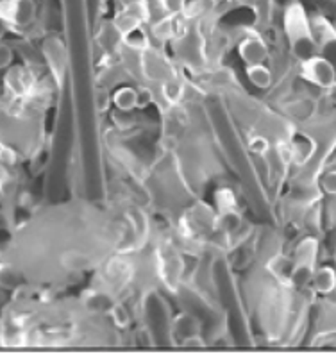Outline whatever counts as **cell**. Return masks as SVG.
Segmentation results:
<instances>
[{"instance_id":"obj_18","label":"cell","mask_w":336,"mask_h":354,"mask_svg":"<svg viewBox=\"0 0 336 354\" xmlns=\"http://www.w3.org/2000/svg\"><path fill=\"white\" fill-rule=\"evenodd\" d=\"M152 97H151V91L149 90H140L138 91V108H145L147 104L151 102Z\"/></svg>"},{"instance_id":"obj_5","label":"cell","mask_w":336,"mask_h":354,"mask_svg":"<svg viewBox=\"0 0 336 354\" xmlns=\"http://www.w3.org/2000/svg\"><path fill=\"white\" fill-rule=\"evenodd\" d=\"M293 267H295V261L285 254H274L267 261L268 272L276 277V279H279L281 283H290Z\"/></svg>"},{"instance_id":"obj_3","label":"cell","mask_w":336,"mask_h":354,"mask_svg":"<svg viewBox=\"0 0 336 354\" xmlns=\"http://www.w3.org/2000/svg\"><path fill=\"white\" fill-rule=\"evenodd\" d=\"M35 15V0H0V20L11 26H29Z\"/></svg>"},{"instance_id":"obj_19","label":"cell","mask_w":336,"mask_h":354,"mask_svg":"<svg viewBox=\"0 0 336 354\" xmlns=\"http://www.w3.org/2000/svg\"><path fill=\"white\" fill-rule=\"evenodd\" d=\"M328 91H329V99H331V102L336 104V82L331 88H328Z\"/></svg>"},{"instance_id":"obj_7","label":"cell","mask_w":336,"mask_h":354,"mask_svg":"<svg viewBox=\"0 0 336 354\" xmlns=\"http://www.w3.org/2000/svg\"><path fill=\"white\" fill-rule=\"evenodd\" d=\"M247 79L259 90H267L272 86L274 75H272V70L263 63H254V65H247Z\"/></svg>"},{"instance_id":"obj_16","label":"cell","mask_w":336,"mask_h":354,"mask_svg":"<svg viewBox=\"0 0 336 354\" xmlns=\"http://www.w3.org/2000/svg\"><path fill=\"white\" fill-rule=\"evenodd\" d=\"M13 63V50L8 45L0 44V68H8Z\"/></svg>"},{"instance_id":"obj_13","label":"cell","mask_w":336,"mask_h":354,"mask_svg":"<svg viewBox=\"0 0 336 354\" xmlns=\"http://www.w3.org/2000/svg\"><path fill=\"white\" fill-rule=\"evenodd\" d=\"M249 149L250 152L261 156L265 152L270 151V142L265 136H250L249 138Z\"/></svg>"},{"instance_id":"obj_11","label":"cell","mask_w":336,"mask_h":354,"mask_svg":"<svg viewBox=\"0 0 336 354\" xmlns=\"http://www.w3.org/2000/svg\"><path fill=\"white\" fill-rule=\"evenodd\" d=\"M183 93H185V88L179 81H167L163 84V97L167 102L177 104L183 99Z\"/></svg>"},{"instance_id":"obj_14","label":"cell","mask_w":336,"mask_h":354,"mask_svg":"<svg viewBox=\"0 0 336 354\" xmlns=\"http://www.w3.org/2000/svg\"><path fill=\"white\" fill-rule=\"evenodd\" d=\"M320 186L322 190L329 195H336V170H329L320 179Z\"/></svg>"},{"instance_id":"obj_4","label":"cell","mask_w":336,"mask_h":354,"mask_svg":"<svg viewBox=\"0 0 336 354\" xmlns=\"http://www.w3.org/2000/svg\"><path fill=\"white\" fill-rule=\"evenodd\" d=\"M238 56L243 59L245 65L263 63L268 56V47L259 36H245L238 44Z\"/></svg>"},{"instance_id":"obj_15","label":"cell","mask_w":336,"mask_h":354,"mask_svg":"<svg viewBox=\"0 0 336 354\" xmlns=\"http://www.w3.org/2000/svg\"><path fill=\"white\" fill-rule=\"evenodd\" d=\"M17 281V274L11 270L9 265H0V285L13 286Z\"/></svg>"},{"instance_id":"obj_12","label":"cell","mask_w":336,"mask_h":354,"mask_svg":"<svg viewBox=\"0 0 336 354\" xmlns=\"http://www.w3.org/2000/svg\"><path fill=\"white\" fill-rule=\"evenodd\" d=\"M109 315H111V320L118 326V328H127V326H129V311H127V308L122 306V304H113L111 310H109Z\"/></svg>"},{"instance_id":"obj_6","label":"cell","mask_w":336,"mask_h":354,"mask_svg":"<svg viewBox=\"0 0 336 354\" xmlns=\"http://www.w3.org/2000/svg\"><path fill=\"white\" fill-rule=\"evenodd\" d=\"M313 286L320 294H331L336 290V270L333 267H320L313 270Z\"/></svg>"},{"instance_id":"obj_17","label":"cell","mask_w":336,"mask_h":354,"mask_svg":"<svg viewBox=\"0 0 336 354\" xmlns=\"http://www.w3.org/2000/svg\"><path fill=\"white\" fill-rule=\"evenodd\" d=\"M109 102H111V97H109L106 91H99V95H97V108H99L100 111H104V109L108 108Z\"/></svg>"},{"instance_id":"obj_1","label":"cell","mask_w":336,"mask_h":354,"mask_svg":"<svg viewBox=\"0 0 336 354\" xmlns=\"http://www.w3.org/2000/svg\"><path fill=\"white\" fill-rule=\"evenodd\" d=\"M283 27L285 35L290 41V47L295 54L302 56L304 59L313 56L315 50V36L311 30V20L308 18L306 9L299 0L288 2L283 13Z\"/></svg>"},{"instance_id":"obj_2","label":"cell","mask_w":336,"mask_h":354,"mask_svg":"<svg viewBox=\"0 0 336 354\" xmlns=\"http://www.w3.org/2000/svg\"><path fill=\"white\" fill-rule=\"evenodd\" d=\"M302 77L315 86L328 90L336 82V70L326 57L310 56L302 59Z\"/></svg>"},{"instance_id":"obj_9","label":"cell","mask_w":336,"mask_h":354,"mask_svg":"<svg viewBox=\"0 0 336 354\" xmlns=\"http://www.w3.org/2000/svg\"><path fill=\"white\" fill-rule=\"evenodd\" d=\"M315 258H317V240L313 238H306V240H302L301 243L295 249V263L301 265H311L313 267Z\"/></svg>"},{"instance_id":"obj_10","label":"cell","mask_w":336,"mask_h":354,"mask_svg":"<svg viewBox=\"0 0 336 354\" xmlns=\"http://www.w3.org/2000/svg\"><path fill=\"white\" fill-rule=\"evenodd\" d=\"M61 263H63V267L70 268V270H86V268L91 267L93 261H91V256L84 254V252L70 251L61 256Z\"/></svg>"},{"instance_id":"obj_8","label":"cell","mask_w":336,"mask_h":354,"mask_svg":"<svg viewBox=\"0 0 336 354\" xmlns=\"http://www.w3.org/2000/svg\"><path fill=\"white\" fill-rule=\"evenodd\" d=\"M113 104L117 106L120 111H133L138 108V90L131 86H122L113 93Z\"/></svg>"}]
</instances>
